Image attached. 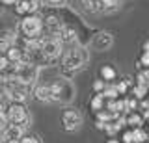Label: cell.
<instances>
[{
  "label": "cell",
  "mask_w": 149,
  "mask_h": 143,
  "mask_svg": "<svg viewBox=\"0 0 149 143\" xmlns=\"http://www.w3.org/2000/svg\"><path fill=\"white\" fill-rule=\"evenodd\" d=\"M88 61H90V52H88V48L86 47H73L63 54L62 69L67 75H74V73L80 71Z\"/></svg>",
  "instance_id": "6da1fadb"
},
{
  "label": "cell",
  "mask_w": 149,
  "mask_h": 143,
  "mask_svg": "<svg viewBox=\"0 0 149 143\" xmlns=\"http://www.w3.org/2000/svg\"><path fill=\"white\" fill-rule=\"evenodd\" d=\"M50 87V102H60V104H69L74 99V84L67 78H58L54 80Z\"/></svg>",
  "instance_id": "7a4b0ae2"
},
{
  "label": "cell",
  "mask_w": 149,
  "mask_h": 143,
  "mask_svg": "<svg viewBox=\"0 0 149 143\" xmlns=\"http://www.w3.org/2000/svg\"><path fill=\"white\" fill-rule=\"evenodd\" d=\"M43 32V19L39 15H26L21 21V34L24 39H39Z\"/></svg>",
  "instance_id": "3957f363"
},
{
  "label": "cell",
  "mask_w": 149,
  "mask_h": 143,
  "mask_svg": "<svg viewBox=\"0 0 149 143\" xmlns=\"http://www.w3.org/2000/svg\"><path fill=\"white\" fill-rule=\"evenodd\" d=\"M4 113H6L9 124H17V126L26 128L28 123H30V115H28V110H26L24 102H11L9 108Z\"/></svg>",
  "instance_id": "277c9868"
},
{
  "label": "cell",
  "mask_w": 149,
  "mask_h": 143,
  "mask_svg": "<svg viewBox=\"0 0 149 143\" xmlns=\"http://www.w3.org/2000/svg\"><path fill=\"white\" fill-rule=\"evenodd\" d=\"M41 54H43L45 61H54L62 56V50H63V45L60 43L56 37H47V39H41Z\"/></svg>",
  "instance_id": "5b68a950"
},
{
  "label": "cell",
  "mask_w": 149,
  "mask_h": 143,
  "mask_svg": "<svg viewBox=\"0 0 149 143\" xmlns=\"http://www.w3.org/2000/svg\"><path fill=\"white\" fill-rule=\"evenodd\" d=\"M62 124L67 132H74L82 126V115L78 110H63L62 113Z\"/></svg>",
  "instance_id": "8992f818"
},
{
  "label": "cell",
  "mask_w": 149,
  "mask_h": 143,
  "mask_svg": "<svg viewBox=\"0 0 149 143\" xmlns=\"http://www.w3.org/2000/svg\"><path fill=\"white\" fill-rule=\"evenodd\" d=\"M90 45H91L93 50H108L114 45V37H112V34H108V32H99V34L93 35Z\"/></svg>",
  "instance_id": "52a82bcc"
},
{
  "label": "cell",
  "mask_w": 149,
  "mask_h": 143,
  "mask_svg": "<svg viewBox=\"0 0 149 143\" xmlns=\"http://www.w3.org/2000/svg\"><path fill=\"white\" fill-rule=\"evenodd\" d=\"M39 0H17L15 2V13L17 15H36L37 8H39Z\"/></svg>",
  "instance_id": "ba28073f"
},
{
  "label": "cell",
  "mask_w": 149,
  "mask_h": 143,
  "mask_svg": "<svg viewBox=\"0 0 149 143\" xmlns=\"http://www.w3.org/2000/svg\"><path fill=\"white\" fill-rule=\"evenodd\" d=\"M22 136H24V128L17 126V124H9L2 132V141L4 143H19Z\"/></svg>",
  "instance_id": "9c48e42d"
},
{
  "label": "cell",
  "mask_w": 149,
  "mask_h": 143,
  "mask_svg": "<svg viewBox=\"0 0 149 143\" xmlns=\"http://www.w3.org/2000/svg\"><path fill=\"white\" fill-rule=\"evenodd\" d=\"M56 39L62 45L63 43H73V41H77V32H74V28H71V26H62V30L58 32Z\"/></svg>",
  "instance_id": "30bf717a"
},
{
  "label": "cell",
  "mask_w": 149,
  "mask_h": 143,
  "mask_svg": "<svg viewBox=\"0 0 149 143\" xmlns=\"http://www.w3.org/2000/svg\"><path fill=\"white\" fill-rule=\"evenodd\" d=\"M62 22H60L58 17H54V15H50V17H47V19L43 21V28L49 30V34H52V37H56L58 35V32L62 30Z\"/></svg>",
  "instance_id": "8fae6325"
},
{
  "label": "cell",
  "mask_w": 149,
  "mask_h": 143,
  "mask_svg": "<svg viewBox=\"0 0 149 143\" xmlns=\"http://www.w3.org/2000/svg\"><path fill=\"white\" fill-rule=\"evenodd\" d=\"M6 58H8L9 63H17V61H21V59H24V52H22L21 47L11 45V47L6 50Z\"/></svg>",
  "instance_id": "7c38bea8"
},
{
  "label": "cell",
  "mask_w": 149,
  "mask_h": 143,
  "mask_svg": "<svg viewBox=\"0 0 149 143\" xmlns=\"http://www.w3.org/2000/svg\"><path fill=\"white\" fill-rule=\"evenodd\" d=\"M125 124H130V126H134V128H142V124H143L142 113H138V112H129L127 115H125Z\"/></svg>",
  "instance_id": "4fadbf2b"
},
{
  "label": "cell",
  "mask_w": 149,
  "mask_h": 143,
  "mask_svg": "<svg viewBox=\"0 0 149 143\" xmlns=\"http://www.w3.org/2000/svg\"><path fill=\"white\" fill-rule=\"evenodd\" d=\"M34 97L39 102H50V87L49 86H37L34 89Z\"/></svg>",
  "instance_id": "5bb4252c"
},
{
  "label": "cell",
  "mask_w": 149,
  "mask_h": 143,
  "mask_svg": "<svg viewBox=\"0 0 149 143\" xmlns=\"http://www.w3.org/2000/svg\"><path fill=\"white\" fill-rule=\"evenodd\" d=\"M13 32H4L2 35H0V54H6V50L11 47L13 43Z\"/></svg>",
  "instance_id": "9a60e30c"
},
{
  "label": "cell",
  "mask_w": 149,
  "mask_h": 143,
  "mask_svg": "<svg viewBox=\"0 0 149 143\" xmlns=\"http://www.w3.org/2000/svg\"><path fill=\"white\" fill-rule=\"evenodd\" d=\"M90 106H91L93 112H101V110L104 108V97H102V93H95V97L91 99Z\"/></svg>",
  "instance_id": "2e32d148"
},
{
  "label": "cell",
  "mask_w": 149,
  "mask_h": 143,
  "mask_svg": "<svg viewBox=\"0 0 149 143\" xmlns=\"http://www.w3.org/2000/svg\"><path fill=\"white\" fill-rule=\"evenodd\" d=\"M147 137L149 136L143 128H132V143H146Z\"/></svg>",
  "instance_id": "e0dca14e"
},
{
  "label": "cell",
  "mask_w": 149,
  "mask_h": 143,
  "mask_svg": "<svg viewBox=\"0 0 149 143\" xmlns=\"http://www.w3.org/2000/svg\"><path fill=\"white\" fill-rule=\"evenodd\" d=\"M101 78L104 82H108V80H114L116 78V71L112 69L110 65H104V67H101Z\"/></svg>",
  "instance_id": "ac0fdd59"
},
{
  "label": "cell",
  "mask_w": 149,
  "mask_h": 143,
  "mask_svg": "<svg viewBox=\"0 0 149 143\" xmlns=\"http://www.w3.org/2000/svg\"><path fill=\"white\" fill-rule=\"evenodd\" d=\"M138 84L140 86H146L147 89H149V71H143V73H140V75H138Z\"/></svg>",
  "instance_id": "d6986e66"
},
{
  "label": "cell",
  "mask_w": 149,
  "mask_h": 143,
  "mask_svg": "<svg viewBox=\"0 0 149 143\" xmlns=\"http://www.w3.org/2000/svg\"><path fill=\"white\" fill-rule=\"evenodd\" d=\"M9 67V61L6 58V54H0V73H6Z\"/></svg>",
  "instance_id": "ffe728a7"
},
{
  "label": "cell",
  "mask_w": 149,
  "mask_h": 143,
  "mask_svg": "<svg viewBox=\"0 0 149 143\" xmlns=\"http://www.w3.org/2000/svg\"><path fill=\"white\" fill-rule=\"evenodd\" d=\"M9 126V121H8V117H6V113H0V134H2L4 130H6V128Z\"/></svg>",
  "instance_id": "44dd1931"
},
{
  "label": "cell",
  "mask_w": 149,
  "mask_h": 143,
  "mask_svg": "<svg viewBox=\"0 0 149 143\" xmlns=\"http://www.w3.org/2000/svg\"><path fill=\"white\" fill-rule=\"evenodd\" d=\"M106 87L104 80H95V84H93V89H95V93H102V89Z\"/></svg>",
  "instance_id": "7402d4cb"
},
{
  "label": "cell",
  "mask_w": 149,
  "mask_h": 143,
  "mask_svg": "<svg viewBox=\"0 0 149 143\" xmlns=\"http://www.w3.org/2000/svg\"><path fill=\"white\" fill-rule=\"evenodd\" d=\"M19 143H41V141L37 140L36 136H22V137H21V141H19Z\"/></svg>",
  "instance_id": "603a6c76"
},
{
  "label": "cell",
  "mask_w": 149,
  "mask_h": 143,
  "mask_svg": "<svg viewBox=\"0 0 149 143\" xmlns=\"http://www.w3.org/2000/svg\"><path fill=\"white\" fill-rule=\"evenodd\" d=\"M121 143H132V130H127L123 134V141Z\"/></svg>",
  "instance_id": "cb8c5ba5"
},
{
  "label": "cell",
  "mask_w": 149,
  "mask_h": 143,
  "mask_svg": "<svg viewBox=\"0 0 149 143\" xmlns=\"http://www.w3.org/2000/svg\"><path fill=\"white\" fill-rule=\"evenodd\" d=\"M140 63H142V65H146V67H149V52H143V54H142Z\"/></svg>",
  "instance_id": "d4e9b609"
},
{
  "label": "cell",
  "mask_w": 149,
  "mask_h": 143,
  "mask_svg": "<svg viewBox=\"0 0 149 143\" xmlns=\"http://www.w3.org/2000/svg\"><path fill=\"white\" fill-rule=\"evenodd\" d=\"M17 0H0V4H6V6H13Z\"/></svg>",
  "instance_id": "484cf974"
},
{
  "label": "cell",
  "mask_w": 149,
  "mask_h": 143,
  "mask_svg": "<svg viewBox=\"0 0 149 143\" xmlns=\"http://www.w3.org/2000/svg\"><path fill=\"white\" fill-rule=\"evenodd\" d=\"M143 52H149V41H146V45H143Z\"/></svg>",
  "instance_id": "4316f807"
},
{
  "label": "cell",
  "mask_w": 149,
  "mask_h": 143,
  "mask_svg": "<svg viewBox=\"0 0 149 143\" xmlns=\"http://www.w3.org/2000/svg\"><path fill=\"white\" fill-rule=\"evenodd\" d=\"M106 143H121V141H119V140H108Z\"/></svg>",
  "instance_id": "83f0119b"
},
{
  "label": "cell",
  "mask_w": 149,
  "mask_h": 143,
  "mask_svg": "<svg viewBox=\"0 0 149 143\" xmlns=\"http://www.w3.org/2000/svg\"><path fill=\"white\" fill-rule=\"evenodd\" d=\"M4 112V106H2V102H0V113H2Z\"/></svg>",
  "instance_id": "f1b7e54d"
},
{
  "label": "cell",
  "mask_w": 149,
  "mask_h": 143,
  "mask_svg": "<svg viewBox=\"0 0 149 143\" xmlns=\"http://www.w3.org/2000/svg\"><path fill=\"white\" fill-rule=\"evenodd\" d=\"M0 141H2V134H0Z\"/></svg>",
  "instance_id": "f546056e"
},
{
  "label": "cell",
  "mask_w": 149,
  "mask_h": 143,
  "mask_svg": "<svg viewBox=\"0 0 149 143\" xmlns=\"http://www.w3.org/2000/svg\"><path fill=\"white\" fill-rule=\"evenodd\" d=\"M0 143H4V141H0Z\"/></svg>",
  "instance_id": "4dcf8cb0"
}]
</instances>
